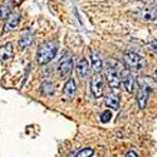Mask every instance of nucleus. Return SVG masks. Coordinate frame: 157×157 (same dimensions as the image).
I'll use <instances>...</instances> for the list:
<instances>
[{
  "instance_id": "f257e3e1",
  "label": "nucleus",
  "mask_w": 157,
  "mask_h": 157,
  "mask_svg": "<svg viewBox=\"0 0 157 157\" xmlns=\"http://www.w3.org/2000/svg\"><path fill=\"white\" fill-rule=\"evenodd\" d=\"M58 42L56 40H49L43 43L40 47H39L38 52H36V62L38 64L44 65L47 63H49L52 59H54L57 52H58Z\"/></svg>"
},
{
  "instance_id": "f03ea898",
  "label": "nucleus",
  "mask_w": 157,
  "mask_h": 157,
  "mask_svg": "<svg viewBox=\"0 0 157 157\" xmlns=\"http://www.w3.org/2000/svg\"><path fill=\"white\" fill-rule=\"evenodd\" d=\"M123 63L127 69H131L133 72H141L146 67V59L140 54L128 52L123 56Z\"/></svg>"
},
{
  "instance_id": "7ed1b4c3",
  "label": "nucleus",
  "mask_w": 157,
  "mask_h": 157,
  "mask_svg": "<svg viewBox=\"0 0 157 157\" xmlns=\"http://www.w3.org/2000/svg\"><path fill=\"white\" fill-rule=\"evenodd\" d=\"M131 15L141 21H155L157 19V8H145L137 9L131 13Z\"/></svg>"
},
{
  "instance_id": "20e7f679",
  "label": "nucleus",
  "mask_w": 157,
  "mask_h": 157,
  "mask_svg": "<svg viewBox=\"0 0 157 157\" xmlns=\"http://www.w3.org/2000/svg\"><path fill=\"white\" fill-rule=\"evenodd\" d=\"M73 71V59L72 56L69 53L63 54V57L60 58V60L58 62V73L60 77L65 78L68 77Z\"/></svg>"
},
{
  "instance_id": "39448f33",
  "label": "nucleus",
  "mask_w": 157,
  "mask_h": 157,
  "mask_svg": "<svg viewBox=\"0 0 157 157\" xmlns=\"http://www.w3.org/2000/svg\"><path fill=\"white\" fill-rule=\"evenodd\" d=\"M90 90L96 98H101L103 96V78L101 73H96L90 79Z\"/></svg>"
},
{
  "instance_id": "423d86ee",
  "label": "nucleus",
  "mask_w": 157,
  "mask_h": 157,
  "mask_svg": "<svg viewBox=\"0 0 157 157\" xmlns=\"http://www.w3.org/2000/svg\"><path fill=\"white\" fill-rule=\"evenodd\" d=\"M120 75H121V82H122V84L124 86V88H126L127 92H129V93L133 92V88H135V78H133L132 73L129 72V69L124 68V69L120 73Z\"/></svg>"
},
{
  "instance_id": "0eeeda50",
  "label": "nucleus",
  "mask_w": 157,
  "mask_h": 157,
  "mask_svg": "<svg viewBox=\"0 0 157 157\" xmlns=\"http://www.w3.org/2000/svg\"><path fill=\"white\" fill-rule=\"evenodd\" d=\"M20 19H21V15L19 13H11V14L8 17V19L5 20V24H4V32H10V30H14L19 23H20Z\"/></svg>"
},
{
  "instance_id": "6e6552de",
  "label": "nucleus",
  "mask_w": 157,
  "mask_h": 157,
  "mask_svg": "<svg viewBox=\"0 0 157 157\" xmlns=\"http://www.w3.org/2000/svg\"><path fill=\"white\" fill-rule=\"evenodd\" d=\"M14 57V45L13 43H6L3 47H0V60L8 62Z\"/></svg>"
},
{
  "instance_id": "1a4fd4ad",
  "label": "nucleus",
  "mask_w": 157,
  "mask_h": 157,
  "mask_svg": "<svg viewBox=\"0 0 157 157\" xmlns=\"http://www.w3.org/2000/svg\"><path fill=\"white\" fill-rule=\"evenodd\" d=\"M138 86L147 89L148 92H153V90L157 89V83L155 82V79L150 77H141L138 78Z\"/></svg>"
},
{
  "instance_id": "9d476101",
  "label": "nucleus",
  "mask_w": 157,
  "mask_h": 157,
  "mask_svg": "<svg viewBox=\"0 0 157 157\" xmlns=\"http://www.w3.org/2000/svg\"><path fill=\"white\" fill-rule=\"evenodd\" d=\"M77 73L81 78H86L89 73V63L86 58H81L77 63Z\"/></svg>"
},
{
  "instance_id": "9b49d317",
  "label": "nucleus",
  "mask_w": 157,
  "mask_h": 157,
  "mask_svg": "<svg viewBox=\"0 0 157 157\" xmlns=\"http://www.w3.org/2000/svg\"><path fill=\"white\" fill-rule=\"evenodd\" d=\"M148 94H150V92H148L147 89L142 88V87L138 88V93H137V104H138L140 109H145L146 104H147V99H148Z\"/></svg>"
},
{
  "instance_id": "f8f14e48",
  "label": "nucleus",
  "mask_w": 157,
  "mask_h": 157,
  "mask_svg": "<svg viewBox=\"0 0 157 157\" xmlns=\"http://www.w3.org/2000/svg\"><path fill=\"white\" fill-rule=\"evenodd\" d=\"M90 62H92V67L96 73H101V71L104 68V64H103L99 54H97L94 50H90Z\"/></svg>"
},
{
  "instance_id": "ddd939ff",
  "label": "nucleus",
  "mask_w": 157,
  "mask_h": 157,
  "mask_svg": "<svg viewBox=\"0 0 157 157\" xmlns=\"http://www.w3.org/2000/svg\"><path fill=\"white\" fill-rule=\"evenodd\" d=\"M33 33L29 30V29H27L23 34H21V36H20V39H19V47L21 48V49H25V48H28L29 45H32V43H33Z\"/></svg>"
},
{
  "instance_id": "4468645a",
  "label": "nucleus",
  "mask_w": 157,
  "mask_h": 157,
  "mask_svg": "<svg viewBox=\"0 0 157 157\" xmlns=\"http://www.w3.org/2000/svg\"><path fill=\"white\" fill-rule=\"evenodd\" d=\"M63 92H64L65 96L69 97V98H72L75 94V92H77V84H75V81L73 79V78H69V79L65 82V84L63 87Z\"/></svg>"
},
{
  "instance_id": "2eb2a0df",
  "label": "nucleus",
  "mask_w": 157,
  "mask_h": 157,
  "mask_svg": "<svg viewBox=\"0 0 157 157\" xmlns=\"http://www.w3.org/2000/svg\"><path fill=\"white\" fill-rule=\"evenodd\" d=\"M106 104L112 109H118V107H120V96L116 92L109 93L106 97Z\"/></svg>"
},
{
  "instance_id": "dca6fc26",
  "label": "nucleus",
  "mask_w": 157,
  "mask_h": 157,
  "mask_svg": "<svg viewBox=\"0 0 157 157\" xmlns=\"http://www.w3.org/2000/svg\"><path fill=\"white\" fill-rule=\"evenodd\" d=\"M11 8H13V4L10 0H6V2H4V4L0 6V18L6 20L8 17L11 14Z\"/></svg>"
},
{
  "instance_id": "f3484780",
  "label": "nucleus",
  "mask_w": 157,
  "mask_h": 157,
  "mask_svg": "<svg viewBox=\"0 0 157 157\" xmlns=\"http://www.w3.org/2000/svg\"><path fill=\"white\" fill-rule=\"evenodd\" d=\"M40 92L47 94V96H52L54 93V86L50 81H44L42 87H40Z\"/></svg>"
},
{
  "instance_id": "a211bd4d",
  "label": "nucleus",
  "mask_w": 157,
  "mask_h": 157,
  "mask_svg": "<svg viewBox=\"0 0 157 157\" xmlns=\"http://www.w3.org/2000/svg\"><path fill=\"white\" fill-rule=\"evenodd\" d=\"M93 150L92 148H83V150H81L79 152L77 153V156L75 157H92L93 156Z\"/></svg>"
},
{
  "instance_id": "6ab92c4d",
  "label": "nucleus",
  "mask_w": 157,
  "mask_h": 157,
  "mask_svg": "<svg viewBox=\"0 0 157 157\" xmlns=\"http://www.w3.org/2000/svg\"><path fill=\"white\" fill-rule=\"evenodd\" d=\"M111 118H112V113H111V111H104V112L101 114V121H102L103 123H107Z\"/></svg>"
},
{
  "instance_id": "aec40b11",
  "label": "nucleus",
  "mask_w": 157,
  "mask_h": 157,
  "mask_svg": "<svg viewBox=\"0 0 157 157\" xmlns=\"http://www.w3.org/2000/svg\"><path fill=\"white\" fill-rule=\"evenodd\" d=\"M150 48H151V50L153 52V53L157 56V39H155V40H152L150 43Z\"/></svg>"
},
{
  "instance_id": "412c9836",
  "label": "nucleus",
  "mask_w": 157,
  "mask_h": 157,
  "mask_svg": "<svg viewBox=\"0 0 157 157\" xmlns=\"http://www.w3.org/2000/svg\"><path fill=\"white\" fill-rule=\"evenodd\" d=\"M141 2L147 4V5H156L157 4V0H141Z\"/></svg>"
},
{
  "instance_id": "4be33fe9",
  "label": "nucleus",
  "mask_w": 157,
  "mask_h": 157,
  "mask_svg": "<svg viewBox=\"0 0 157 157\" xmlns=\"http://www.w3.org/2000/svg\"><path fill=\"white\" fill-rule=\"evenodd\" d=\"M126 157H138V156H137V153L135 151H129V152L126 153Z\"/></svg>"
},
{
  "instance_id": "5701e85b",
  "label": "nucleus",
  "mask_w": 157,
  "mask_h": 157,
  "mask_svg": "<svg viewBox=\"0 0 157 157\" xmlns=\"http://www.w3.org/2000/svg\"><path fill=\"white\" fill-rule=\"evenodd\" d=\"M155 75H156V78H157V68H156V71H155Z\"/></svg>"
},
{
  "instance_id": "b1692460",
  "label": "nucleus",
  "mask_w": 157,
  "mask_h": 157,
  "mask_svg": "<svg viewBox=\"0 0 157 157\" xmlns=\"http://www.w3.org/2000/svg\"><path fill=\"white\" fill-rule=\"evenodd\" d=\"M14 2H15V3H20V2H21V0H14Z\"/></svg>"
}]
</instances>
